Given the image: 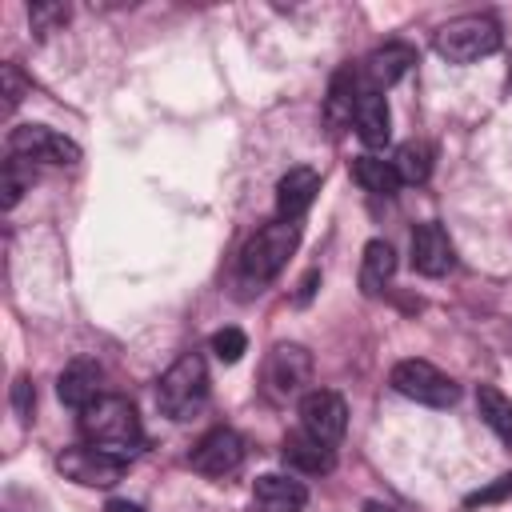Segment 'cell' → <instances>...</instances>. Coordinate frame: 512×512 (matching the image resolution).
<instances>
[{
	"label": "cell",
	"instance_id": "1",
	"mask_svg": "<svg viewBox=\"0 0 512 512\" xmlns=\"http://www.w3.org/2000/svg\"><path fill=\"white\" fill-rule=\"evenodd\" d=\"M80 432L88 436V444L108 448L116 456H132L144 440L140 416L124 396H100L96 404H88L80 412Z\"/></svg>",
	"mask_w": 512,
	"mask_h": 512
},
{
	"label": "cell",
	"instance_id": "2",
	"mask_svg": "<svg viewBox=\"0 0 512 512\" xmlns=\"http://www.w3.org/2000/svg\"><path fill=\"white\" fill-rule=\"evenodd\" d=\"M156 400H160L164 416L192 420L204 408V400H208V368H204V356L200 352H180L168 364V372L160 376Z\"/></svg>",
	"mask_w": 512,
	"mask_h": 512
},
{
	"label": "cell",
	"instance_id": "3",
	"mask_svg": "<svg viewBox=\"0 0 512 512\" xmlns=\"http://www.w3.org/2000/svg\"><path fill=\"white\" fill-rule=\"evenodd\" d=\"M436 52L448 60V64H476L484 56H492L500 44H504V32H500V20L484 16V12H468V16H456L448 20L440 32H436Z\"/></svg>",
	"mask_w": 512,
	"mask_h": 512
},
{
	"label": "cell",
	"instance_id": "4",
	"mask_svg": "<svg viewBox=\"0 0 512 512\" xmlns=\"http://www.w3.org/2000/svg\"><path fill=\"white\" fill-rule=\"evenodd\" d=\"M296 240H300V228L288 224V220H276V224H264L244 248H240V276L248 284H268L284 264L288 256L296 252Z\"/></svg>",
	"mask_w": 512,
	"mask_h": 512
},
{
	"label": "cell",
	"instance_id": "5",
	"mask_svg": "<svg viewBox=\"0 0 512 512\" xmlns=\"http://www.w3.org/2000/svg\"><path fill=\"white\" fill-rule=\"evenodd\" d=\"M388 384L400 396H408L416 404H428V408H448V404L460 400V384L448 372H440L436 364H428V360H400L392 368Z\"/></svg>",
	"mask_w": 512,
	"mask_h": 512
},
{
	"label": "cell",
	"instance_id": "6",
	"mask_svg": "<svg viewBox=\"0 0 512 512\" xmlns=\"http://www.w3.org/2000/svg\"><path fill=\"white\" fill-rule=\"evenodd\" d=\"M56 468L68 480L84 484V488H108V484H116L124 476L128 456H116V452L96 448V444H72V448H64L56 456Z\"/></svg>",
	"mask_w": 512,
	"mask_h": 512
},
{
	"label": "cell",
	"instance_id": "7",
	"mask_svg": "<svg viewBox=\"0 0 512 512\" xmlns=\"http://www.w3.org/2000/svg\"><path fill=\"white\" fill-rule=\"evenodd\" d=\"M8 152L12 156H24V160H36V164H76L80 160V144L68 140L64 132L48 128V124H20L8 132Z\"/></svg>",
	"mask_w": 512,
	"mask_h": 512
},
{
	"label": "cell",
	"instance_id": "8",
	"mask_svg": "<svg viewBox=\"0 0 512 512\" xmlns=\"http://www.w3.org/2000/svg\"><path fill=\"white\" fill-rule=\"evenodd\" d=\"M312 380V356L304 344H276L268 352L264 364V388L272 400H288L296 392H304V384Z\"/></svg>",
	"mask_w": 512,
	"mask_h": 512
},
{
	"label": "cell",
	"instance_id": "9",
	"mask_svg": "<svg viewBox=\"0 0 512 512\" xmlns=\"http://www.w3.org/2000/svg\"><path fill=\"white\" fill-rule=\"evenodd\" d=\"M300 428L320 444H336L348 428V404L332 388H312L300 396Z\"/></svg>",
	"mask_w": 512,
	"mask_h": 512
},
{
	"label": "cell",
	"instance_id": "10",
	"mask_svg": "<svg viewBox=\"0 0 512 512\" xmlns=\"http://www.w3.org/2000/svg\"><path fill=\"white\" fill-rule=\"evenodd\" d=\"M188 464H192L200 476H228V472H236V468L244 464V440H240V432H232V428H212V432H204V436L196 440Z\"/></svg>",
	"mask_w": 512,
	"mask_h": 512
},
{
	"label": "cell",
	"instance_id": "11",
	"mask_svg": "<svg viewBox=\"0 0 512 512\" xmlns=\"http://www.w3.org/2000/svg\"><path fill=\"white\" fill-rule=\"evenodd\" d=\"M452 264H456V248H452L448 232L436 220L416 224L412 228V268L420 276H444Z\"/></svg>",
	"mask_w": 512,
	"mask_h": 512
},
{
	"label": "cell",
	"instance_id": "12",
	"mask_svg": "<svg viewBox=\"0 0 512 512\" xmlns=\"http://www.w3.org/2000/svg\"><path fill=\"white\" fill-rule=\"evenodd\" d=\"M316 192H320V172H316V168H308V164L288 168V172L280 176V184H276V212H280V220L296 224V220L312 208Z\"/></svg>",
	"mask_w": 512,
	"mask_h": 512
},
{
	"label": "cell",
	"instance_id": "13",
	"mask_svg": "<svg viewBox=\"0 0 512 512\" xmlns=\"http://www.w3.org/2000/svg\"><path fill=\"white\" fill-rule=\"evenodd\" d=\"M412 64H416V52H412L408 44L392 40V44H380V48H372V52L364 56V80H368L372 92H384V88H392L396 80H404Z\"/></svg>",
	"mask_w": 512,
	"mask_h": 512
},
{
	"label": "cell",
	"instance_id": "14",
	"mask_svg": "<svg viewBox=\"0 0 512 512\" xmlns=\"http://www.w3.org/2000/svg\"><path fill=\"white\" fill-rule=\"evenodd\" d=\"M100 380H104L100 364H96V360H88V356H80V360L64 364V372H60V380H56V396H60L68 408L84 412L88 404H96V400H100Z\"/></svg>",
	"mask_w": 512,
	"mask_h": 512
},
{
	"label": "cell",
	"instance_id": "15",
	"mask_svg": "<svg viewBox=\"0 0 512 512\" xmlns=\"http://www.w3.org/2000/svg\"><path fill=\"white\" fill-rule=\"evenodd\" d=\"M252 500H256V512H300L308 504V488L296 476L268 472L252 484Z\"/></svg>",
	"mask_w": 512,
	"mask_h": 512
},
{
	"label": "cell",
	"instance_id": "16",
	"mask_svg": "<svg viewBox=\"0 0 512 512\" xmlns=\"http://www.w3.org/2000/svg\"><path fill=\"white\" fill-rule=\"evenodd\" d=\"M280 460H284L292 472H304V476H324V472H332V464H336L332 444H320V440L308 436L304 428L284 436V444H280Z\"/></svg>",
	"mask_w": 512,
	"mask_h": 512
},
{
	"label": "cell",
	"instance_id": "17",
	"mask_svg": "<svg viewBox=\"0 0 512 512\" xmlns=\"http://www.w3.org/2000/svg\"><path fill=\"white\" fill-rule=\"evenodd\" d=\"M356 136L368 144V148H384L388 144V136H392V116H388V104H384V96L380 92H372L368 84H364V96H360V104H356Z\"/></svg>",
	"mask_w": 512,
	"mask_h": 512
},
{
	"label": "cell",
	"instance_id": "18",
	"mask_svg": "<svg viewBox=\"0 0 512 512\" xmlns=\"http://www.w3.org/2000/svg\"><path fill=\"white\" fill-rule=\"evenodd\" d=\"M360 96H364V88H360L356 72H352V68H340V72L332 76V84H328V100H324V116H328V124H332V128L352 124V120H356V104H360Z\"/></svg>",
	"mask_w": 512,
	"mask_h": 512
},
{
	"label": "cell",
	"instance_id": "19",
	"mask_svg": "<svg viewBox=\"0 0 512 512\" xmlns=\"http://www.w3.org/2000/svg\"><path fill=\"white\" fill-rule=\"evenodd\" d=\"M396 272V252L388 240H368L364 244V260H360V288L364 296H380L384 284L392 280Z\"/></svg>",
	"mask_w": 512,
	"mask_h": 512
},
{
	"label": "cell",
	"instance_id": "20",
	"mask_svg": "<svg viewBox=\"0 0 512 512\" xmlns=\"http://www.w3.org/2000/svg\"><path fill=\"white\" fill-rule=\"evenodd\" d=\"M352 180L364 188V192H372V196H396V188H400V176H396V168H392V160H380V156H356L352 160Z\"/></svg>",
	"mask_w": 512,
	"mask_h": 512
},
{
	"label": "cell",
	"instance_id": "21",
	"mask_svg": "<svg viewBox=\"0 0 512 512\" xmlns=\"http://www.w3.org/2000/svg\"><path fill=\"white\" fill-rule=\"evenodd\" d=\"M476 408H480L484 424H488L504 444H512V400H508L496 384H480V388H476Z\"/></svg>",
	"mask_w": 512,
	"mask_h": 512
},
{
	"label": "cell",
	"instance_id": "22",
	"mask_svg": "<svg viewBox=\"0 0 512 512\" xmlns=\"http://www.w3.org/2000/svg\"><path fill=\"white\" fill-rule=\"evenodd\" d=\"M392 168H396L400 184H424V180H428V172H432V148H428V144H420V140H408V144H400V148H396Z\"/></svg>",
	"mask_w": 512,
	"mask_h": 512
},
{
	"label": "cell",
	"instance_id": "23",
	"mask_svg": "<svg viewBox=\"0 0 512 512\" xmlns=\"http://www.w3.org/2000/svg\"><path fill=\"white\" fill-rule=\"evenodd\" d=\"M68 20H72V8L64 0H36V4H28V24H32V32L40 40L52 36V32H60Z\"/></svg>",
	"mask_w": 512,
	"mask_h": 512
},
{
	"label": "cell",
	"instance_id": "24",
	"mask_svg": "<svg viewBox=\"0 0 512 512\" xmlns=\"http://www.w3.org/2000/svg\"><path fill=\"white\" fill-rule=\"evenodd\" d=\"M24 156H8L4 160V208H16V200L32 188V168H24Z\"/></svg>",
	"mask_w": 512,
	"mask_h": 512
},
{
	"label": "cell",
	"instance_id": "25",
	"mask_svg": "<svg viewBox=\"0 0 512 512\" xmlns=\"http://www.w3.org/2000/svg\"><path fill=\"white\" fill-rule=\"evenodd\" d=\"M212 352H216L224 364H236V360L248 352V336H244L240 328H220V332L212 336Z\"/></svg>",
	"mask_w": 512,
	"mask_h": 512
},
{
	"label": "cell",
	"instance_id": "26",
	"mask_svg": "<svg viewBox=\"0 0 512 512\" xmlns=\"http://www.w3.org/2000/svg\"><path fill=\"white\" fill-rule=\"evenodd\" d=\"M12 408L20 416V424H32V412H36V388L28 376H16L12 380Z\"/></svg>",
	"mask_w": 512,
	"mask_h": 512
},
{
	"label": "cell",
	"instance_id": "27",
	"mask_svg": "<svg viewBox=\"0 0 512 512\" xmlns=\"http://www.w3.org/2000/svg\"><path fill=\"white\" fill-rule=\"evenodd\" d=\"M508 496H512V472L500 476V480H492L488 488H476L464 504H468V508H484V504H496V500H508Z\"/></svg>",
	"mask_w": 512,
	"mask_h": 512
},
{
	"label": "cell",
	"instance_id": "28",
	"mask_svg": "<svg viewBox=\"0 0 512 512\" xmlns=\"http://www.w3.org/2000/svg\"><path fill=\"white\" fill-rule=\"evenodd\" d=\"M0 76H4V112H12V108L24 100L28 80L20 76V68H16V64H4V68H0Z\"/></svg>",
	"mask_w": 512,
	"mask_h": 512
},
{
	"label": "cell",
	"instance_id": "29",
	"mask_svg": "<svg viewBox=\"0 0 512 512\" xmlns=\"http://www.w3.org/2000/svg\"><path fill=\"white\" fill-rule=\"evenodd\" d=\"M316 280H320V272H308V276L300 280V292H296V300H300V304H308V296H312V288H316Z\"/></svg>",
	"mask_w": 512,
	"mask_h": 512
},
{
	"label": "cell",
	"instance_id": "30",
	"mask_svg": "<svg viewBox=\"0 0 512 512\" xmlns=\"http://www.w3.org/2000/svg\"><path fill=\"white\" fill-rule=\"evenodd\" d=\"M104 512H144L140 504H132V500H108L104 504Z\"/></svg>",
	"mask_w": 512,
	"mask_h": 512
},
{
	"label": "cell",
	"instance_id": "31",
	"mask_svg": "<svg viewBox=\"0 0 512 512\" xmlns=\"http://www.w3.org/2000/svg\"><path fill=\"white\" fill-rule=\"evenodd\" d=\"M364 512H392V508H388V504H376V500H368V504H364Z\"/></svg>",
	"mask_w": 512,
	"mask_h": 512
},
{
	"label": "cell",
	"instance_id": "32",
	"mask_svg": "<svg viewBox=\"0 0 512 512\" xmlns=\"http://www.w3.org/2000/svg\"><path fill=\"white\" fill-rule=\"evenodd\" d=\"M508 88H512V72H508Z\"/></svg>",
	"mask_w": 512,
	"mask_h": 512
}]
</instances>
